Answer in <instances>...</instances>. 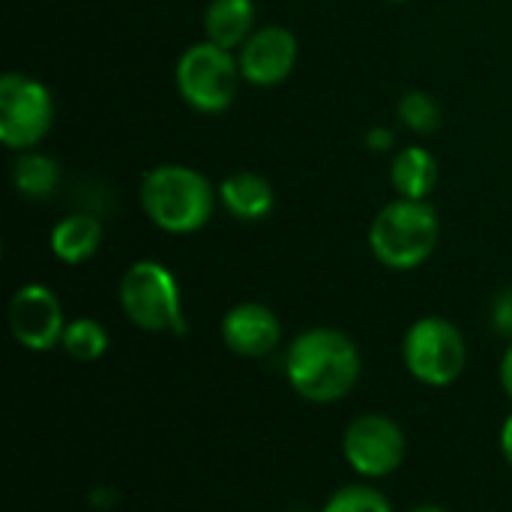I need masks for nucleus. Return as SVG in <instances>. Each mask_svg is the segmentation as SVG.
I'll list each match as a JSON object with an SVG mask.
<instances>
[{"mask_svg":"<svg viewBox=\"0 0 512 512\" xmlns=\"http://www.w3.org/2000/svg\"><path fill=\"white\" fill-rule=\"evenodd\" d=\"M321 512H393V504L372 486H345L327 498Z\"/></svg>","mask_w":512,"mask_h":512,"instance_id":"nucleus-19","label":"nucleus"},{"mask_svg":"<svg viewBox=\"0 0 512 512\" xmlns=\"http://www.w3.org/2000/svg\"><path fill=\"white\" fill-rule=\"evenodd\" d=\"M63 306L48 285L27 282L9 300V330L12 339L27 351H51L60 345L66 330Z\"/></svg>","mask_w":512,"mask_h":512,"instance_id":"nucleus-9","label":"nucleus"},{"mask_svg":"<svg viewBox=\"0 0 512 512\" xmlns=\"http://www.w3.org/2000/svg\"><path fill=\"white\" fill-rule=\"evenodd\" d=\"M366 144H369V150H372V153H384V150H393L396 135H393V129L375 126V129H369V132H366Z\"/></svg>","mask_w":512,"mask_h":512,"instance_id":"nucleus-21","label":"nucleus"},{"mask_svg":"<svg viewBox=\"0 0 512 512\" xmlns=\"http://www.w3.org/2000/svg\"><path fill=\"white\" fill-rule=\"evenodd\" d=\"M390 183L399 198L429 201V195L438 183V159L432 156V150H426L420 144L402 147L390 165Z\"/></svg>","mask_w":512,"mask_h":512,"instance_id":"nucleus-15","label":"nucleus"},{"mask_svg":"<svg viewBox=\"0 0 512 512\" xmlns=\"http://www.w3.org/2000/svg\"><path fill=\"white\" fill-rule=\"evenodd\" d=\"M51 255L69 267L90 261L102 246V222L93 213H69L48 234Z\"/></svg>","mask_w":512,"mask_h":512,"instance_id":"nucleus-14","label":"nucleus"},{"mask_svg":"<svg viewBox=\"0 0 512 512\" xmlns=\"http://www.w3.org/2000/svg\"><path fill=\"white\" fill-rule=\"evenodd\" d=\"M291 390L312 405H333L351 396L363 375V357L354 339L336 327H309L297 333L285 354Z\"/></svg>","mask_w":512,"mask_h":512,"instance_id":"nucleus-1","label":"nucleus"},{"mask_svg":"<svg viewBox=\"0 0 512 512\" xmlns=\"http://www.w3.org/2000/svg\"><path fill=\"white\" fill-rule=\"evenodd\" d=\"M60 348L78 363H93L108 351V330L96 318H72L63 330Z\"/></svg>","mask_w":512,"mask_h":512,"instance_id":"nucleus-17","label":"nucleus"},{"mask_svg":"<svg viewBox=\"0 0 512 512\" xmlns=\"http://www.w3.org/2000/svg\"><path fill=\"white\" fill-rule=\"evenodd\" d=\"M501 453L512 468V414L504 420V429H501Z\"/></svg>","mask_w":512,"mask_h":512,"instance_id":"nucleus-23","label":"nucleus"},{"mask_svg":"<svg viewBox=\"0 0 512 512\" xmlns=\"http://www.w3.org/2000/svg\"><path fill=\"white\" fill-rule=\"evenodd\" d=\"M138 198L144 216L159 231L183 237L201 231L210 222L219 189H213V183L198 168L165 162L144 174Z\"/></svg>","mask_w":512,"mask_h":512,"instance_id":"nucleus-2","label":"nucleus"},{"mask_svg":"<svg viewBox=\"0 0 512 512\" xmlns=\"http://www.w3.org/2000/svg\"><path fill=\"white\" fill-rule=\"evenodd\" d=\"M411 512H447V510H441V507H435V504H420V507H414Z\"/></svg>","mask_w":512,"mask_h":512,"instance_id":"nucleus-24","label":"nucleus"},{"mask_svg":"<svg viewBox=\"0 0 512 512\" xmlns=\"http://www.w3.org/2000/svg\"><path fill=\"white\" fill-rule=\"evenodd\" d=\"M492 324L501 336L512 339V288L501 291L495 297V306H492Z\"/></svg>","mask_w":512,"mask_h":512,"instance_id":"nucleus-20","label":"nucleus"},{"mask_svg":"<svg viewBox=\"0 0 512 512\" xmlns=\"http://www.w3.org/2000/svg\"><path fill=\"white\" fill-rule=\"evenodd\" d=\"M297 36L282 24H261L237 51L243 81L255 87H276L282 84L297 66Z\"/></svg>","mask_w":512,"mask_h":512,"instance_id":"nucleus-10","label":"nucleus"},{"mask_svg":"<svg viewBox=\"0 0 512 512\" xmlns=\"http://www.w3.org/2000/svg\"><path fill=\"white\" fill-rule=\"evenodd\" d=\"M12 183L27 201H45L60 186V165L39 150H24L12 165Z\"/></svg>","mask_w":512,"mask_h":512,"instance_id":"nucleus-16","label":"nucleus"},{"mask_svg":"<svg viewBox=\"0 0 512 512\" xmlns=\"http://www.w3.org/2000/svg\"><path fill=\"white\" fill-rule=\"evenodd\" d=\"M258 30V9L252 0H210L204 9V39L240 51L243 42Z\"/></svg>","mask_w":512,"mask_h":512,"instance_id":"nucleus-13","label":"nucleus"},{"mask_svg":"<svg viewBox=\"0 0 512 512\" xmlns=\"http://www.w3.org/2000/svg\"><path fill=\"white\" fill-rule=\"evenodd\" d=\"M441 222L429 201L396 198L378 210L369 225V249L387 270H417L438 249Z\"/></svg>","mask_w":512,"mask_h":512,"instance_id":"nucleus-3","label":"nucleus"},{"mask_svg":"<svg viewBox=\"0 0 512 512\" xmlns=\"http://www.w3.org/2000/svg\"><path fill=\"white\" fill-rule=\"evenodd\" d=\"M345 462L369 480L390 477L408 456V438L402 426L387 414H360L342 435Z\"/></svg>","mask_w":512,"mask_h":512,"instance_id":"nucleus-8","label":"nucleus"},{"mask_svg":"<svg viewBox=\"0 0 512 512\" xmlns=\"http://www.w3.org/2000/svg\"><path fill=\"white\" fill-rule=\"evenodd\" d=\"M222 342L231 354L261 360L273 354L282 342V321L264 303L246 300L225 312L222 318Z\"/></svg>","mask_w":512,"mask_h":512,"instance_id":"nucleus-11","label":"nucleus"},{"mask_svg":"<svg viewBox=\"0 0 512 512\" xmlns=\"http://www.w3.org/2000/svg\"><path fill=\"white\" fill-rule=\"evenodd\" d=\"M501 387H504V393L512 399V345L507 348L504 360H501Z\"/></svg>","mask_w":512,"mask_h":512,"instance_id":"nucleus-22","label":"nucleus"},{"mask_svg":"<svg viewBox=\"0 0 512 512\" xmlns=\"http://www.w3.org/2000/svg\"><path fill=\"white\" fill-rule=\"evenodd\" d=\"M387 3H408V0H387Z\"/></svg>","mask_w":512,"mask_h":512,"instance_id":"nucleus-25","label":"nucleus"},{"mask_svg":"<svg viewBox=\"0 0 512 512\" xmlns=\"http://www.w3.org/2000/svg\"><path fill=\"white\" fill-rule=\"evenodd\" d=\"M402 360L408 372L426 387H450L462 378L468 345L462 330L438 315L414 321L402 339Z\"/></svg>","mask_w":512,"mask_h":512,"instance_id":"nucleus-6","label":"nucleus"},{"mask_svg":"<svg viewBox=\"0 0 512 512\" xmlns=\"http://www.w3.org/2000/svg\"><path fill=\"white\" fill-rule=\"evenodd\" d=\"M219 204L237 222H261L276 207V192L255 171H234L219 183Z\"/></svg>","mask_w":512,"mask_h":512,"instance_id":"nucleus-12","label":"nucleus"},{"mask_svg":"<svg viewBox=\"0 0 512 512\" xmlns=\"http://www.w3.org/2000/svg\"><path fill=\"white\" fill-rule=\"evenodd\" d=\"M240 78L243 72L237 51L219 48L207 39L189 45L174 66V84L180 99L201 114H222L225 108H231L237 99Z\"/></svg>","mask_w":512,"mask_h":512,"instance_id":"nucleus-5","label":"nucleus"},{"mask_svg":"<svg viewBox=\"0 0 512 512\" xmlns=\"http://www.w3.org/2000/svg\"><path fill=\"white\" fill-rule=\"evenodd\" d=\"M123 315L144 333H186V315H183V294L177 285V276L153 261H135L120 279L117 288Z\"/></svg>","mask_w":512,"mask_h":512,"instance_id":"nucleus-4","label":"nucleus"},{"mask_svg":"<svg viewBox=\"0 0 512 512\" xmlns=\"http://www.w3.org/2000/svg\"><path fill=\"white\" fill-rule=\"evenodd\" d=\"M396 117L402 120V126H408L417 135H432L444 123V111L438 99L426 90H405L396 105Z\"/></svg>","mask_w":512,"mask_h":512,"instance_id":"nucleus-18","label":"nucleus"},{"mask_svg":"<svg viewBox=\"0 0 512 512\" xmlns=\"http://www.w3.org/2000/svg\"><path fill=\"white\" fill-rule=\"evenodd\" d=\"M51 123V90L27 72H6L0 78V141L15 153L36 150V144L51 132Z\"/></svg>","mask_w":512,"mask_h":512,"instance_id":"nucleus-7","label":"nucleus"}]
</instances>
